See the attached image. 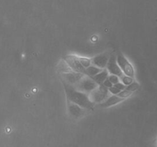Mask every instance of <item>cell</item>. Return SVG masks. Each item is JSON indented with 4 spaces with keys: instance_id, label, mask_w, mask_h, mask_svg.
Returning a JSON list of instances; mask_svg holds the SVG:
<instances>
[{
    "instance_id": "obj_4",
    "label": "cell",
    "mask_w": 157,
    "mask_h": 147,
    "mask_svg": "<svg viewBox=\"0 0 157 147\" xmlns=\"http://www.w3.org/2000/svg\"><path fill=\"white\" fill-rule=\"evenodd\" d=\"M98 86H99L98 84L91 77H90L87 74H85L83 77L81 79L80 81L78 82V84L76 85L75 88L78 91H82V92L89 94L92 91H93L95 88H97Z\"/></svg>"
},
{
    "instance_id": "obj_2",
    "label": "cell",
    "mask_w": 157,
    "mask_h": 147,
    "mask_svg": "<svg viewBox=\"0 0 157 147\" xmlns=\"http://www.w3.org/2000/svg\"><path fill=\"white\" fill-rule=\"evenodd\" d=\"M109 94L110 92L109 91V88H107L102 84L91 92L89 93L88 96L90 101L96 104V103H101L102 101H104L109 96Z\"/></svg>"
},
{
    "instance_id": "obj_12",
    "label": "cell",
    "mask_w": 157,
    "mask_h": 147,
    "mask_svg": "<svg viewBox=\"0 0 157 147\" xmlns=\"http://www.w3.org/2000/svg\"><path fill=\"white\" fill-rule=\"evenodd\" d=\"M86 70L87 75H89L90 77H93V76H95L96 74H97L98 73H99L100 71H102L103 69L99 68V67H96V66L92 65L91 64L90 67H86Z\"/></svg>"
},
{
    "instance_id": "obj_13",
    "label": "cell",
    "mask_w": 157,
    "mask_h": 147,
    "mask_svg": "<svg viewBox=\"0 0 157 147\" xmlns=\"http://www.w3.org/2000/svg\"><path fill=\"white\" fill-rule=\"evenodd\" d=\"M76 58L78 60V61L81 63V64H82L85 68L90 67V66L92 64L91 59H90V58H83V57H78V56H76Z\"/></svg>"
},
{
    "instance_id": "obj_14",
    "label": "cell",
    "mask_w": 157,
    "mask_h": 147,
    "mask_svg": "<svg viewBox=\"0 0 157 147\" xmlns=\"http://www.w3.org/2000/svg\"><path fill=\"white\" fill-rule=\"evenodd\" d=\"M132 93H133L132 91H128V90L124 89V90H123V91H120V92L117 94V96L126 99V98H128L129 97H130V96L132 94Z\"/></svg>"
},
{
    "instance_id": "obj_16",
    "label": "cell",
    "mask_w": 157,
    "mask_h": 147,
    "mask_svg": "<svg viewBox=\"0 0 157 147\" xmlns=\"http://www.w3.org/2000/svg\"><path fill=\"white\" fill-rule=\"evenodd\" d=\"M120 78H121L123 84H124L126 86L130 84L131 83H132V82H133V77H129V76H127V75H125V76L123 75V77H121Z\"/></svg>"
},
{
    "instance_id": "obj_7",
    "label": "cell",
    "mask_w": 157,
    "mask_h": 147,
    "mask_svg": "<svg viewBox=\"0 0 157 147\" xmlns=\"http://www.w3.org/2000/svg\"><path fill=\"white\" fill-rule=\"evenodd\" d=\"M106 69L109 73L111 74H115V75H117L120 77L123 76V72L122 71L121 68L116 61V56L115 55V54L110 55L108 63H107Z\"/></svg>"
},
{
    "instance_id": "obj_11",
    "label": "cell",
    "mask_w": 157,
    "mask_h": 147,
    "mask_svg": "<svg viewBox=\"0 0 157 147\" xmlns=\"http://www.w3.org/2000/svg\"><path fill=\"white\" fill-rule=\"evenodd\" d=\"M109 74V71L107 70V69L105 68L103 69V70H102V71L99 72V73H98L97 74H96V75L91 77L98 84V85H100L102 84L103 83L104 81L108 77Z\"/></svg>"
},
{
    "instance_id": "obj_3",
    "label": "cell",
    "mask_w": 157,
    "mask_h": 147,
    "mask_svg": "<svg viewBox=\"0 0 157 147\" xmlns=\"http://www.w3.org/2000/svg\"><path fill=\"white\" fill-rule=\"evenodd\" d=\"M85 75L84 74L79 73V72L75 71L73 70H71L67 72H63L60 73L61 79L63 81V83L71 85V86L76 87L78 82L80 81L81 79Z\"/></svg>"
},
{
    "instance_id": "obj_5",
    "label": "cell",
    "mask_w": 157,
    "mask_h": 147,
    "mask_svg": "<svg viewBox=\"0 0 157 147\" xmlns=\"http://www.w3.org/2000/svg\"><path fill=\"white\" fill-rule=\"evenodd\" d=\"M116 61L118 64L121 68L122 71L125 74V75H127L129 77H134V68L132 64H130L129 61L124 57V55L121 53H119L116 56Z\"/></svg>"
},
{
    "instance_id": "obj_20",
    "label": "cell",
    "mask_w": 157,
    "mask_h": 147,
    "mask_svg": "<svg viewBox=\"0 0 157 147\" xmlns=\"http://www.w3.org/2000/svg\"><path fill=\"white\" fill-rule=\"evenodd\" d=\"M102 84L104 85V86L105 87H106L107 88H111L112 86H113V84L111 83V81H110L108 79V77H107L106 79H105V81H103V83H102Z\"/></svg>"
},
{
    "instance_id": "obj_8",
    "label": "cell",
    "mask_w": 157,
    "mask_h": 147,
    "mask_svg": "<svg viewBox=\"0 0 157 147\" xmlns=\"http://www.w3.org/2000/svg\"><path fill=\"white\" fill-rule=\"evenodd\" d=\"M68 102V111H69V114L74 118H80L82 117L83 116H85L87 110L89 109H86V108L82 107L79 105L76 104L75 103H72V102L67 100Z\"/></svg>"
},
{
    "instance_id": "obj_1",
    "label": "cell",
    "mask_w": 157,
    "mask_h": 147,
    "mask_svg": "<svg viewBox=\"0 0 157 147\" xmlns=\"http://www.w3.org/2000/svg\"><path fill=\"white\" fill-rule=\"evenodd\" d=\"M63 85H64L67 100L76 103V104L79 105L80 106L86 108L89 110L93 109L95 104L93 102L90 101L88 94L78 91L75 87L71 86L67 84L63 83Z\"/></svg>"
},
{
    "instance_id": "obj_9",
    "label": "cell",
    "mask_w": 157,
    "mask_h": 147,
    "mask_svg": "<svg viewBox=\"0 0 157 147\" xmlns=\"http://www.w3.org/2000/svg\"><path fill=\"white\" fill-rule=\"evenodd\" d=\"M109 56L110 55L109 53H103L97 55V56L94 57L91 59L92 64L99 67V68H105V67H106Z\"/></svg>"
},
{
    "instance_id": "obj_17",
    "label": "cell",
    "mask_w": 157,
    "mask_h": 147,
    "mask_svg": "<svg viewBox=\"0 0 157 147\" xmlns=\"http://www.w3.org/2000/svg\"><path fill=\"white\" fill-rule=\"evenodd\" d=\"M108 79L111 81V83L113 84H117L120 82V77H118L117 75H115V74H109Z\"/></svg>"
},
{
    "instance_id": "obj_15",
    "label": "cell",
    "mask_w": 157,
    "mask_h": 147,
    "mask_svg": "<svg viewBox=\"0 0 157 147\" xmlns=\"http://www.w3.org/2000/svg\"><path fill=\"white\" fill-rule=\"evenodd\" d=\"M139 88H140V84H139L138 83H136V82H132L130 84L126 86V88H125V89L134 92V91H136V90H138Z\"/></svg>"
},
{
    "instance_id": "obj_18",
    "label": "cell",
    "mask_w": 157,
    "mask_h": 147,
    "mask_svg": "<svg viewBox=\"0 0 157 147\" xmlns=\"http://www.w3.org/2000/svg\"><path fill=\"white\" fill-rule=\"evenodd\" d=\"M109 91L110 94H115V95H117L120 92V89H118L117 88H116V87L114 86V85H113V86L111 87V88H109Z\"/></svg>"
},
{
    "instance_id": "obj_19",
    "label": "cell",
    "mask_w": 157,
    "mask_h": 147,
    "mask_svg": "<svg viewBox=\"0 0 157 147\" xmlns=\"http://www.w3.org/2000/svg\"><path fill=\"white\" fill-rule=\"evenodd\" d=\"M113 85H114L116 88H117L118 89H120V91H123V90H124L125 88H126V85L123 83H120V82H119V83L117 84H115Z\"/></svg>"
},
{
    "instance_id": "obj_6",
    "label": "cell",
    "mask_w": 157,
    "mask_h": 147,
    "mask_svg": "<svg viewBox=\"0 0 157 147\" xmlns=\"http://www.w3.org/2000/svg\"><path fill=\"white\" fill-rule=\"evenodd\" d=\"M63 60L69 64V66L72 68V70L79 72V73L84 74H87L86 70L81 64V63L78 61V60L77 59L76 55H66L63 58Z\"/></svg>"
},
{
    "instance_id": "obj_10",
    "label": "cell",
    "mask_w": 157,
    "mask_h": 147,
    "mask_svg": "<svg viewBox=\"0 0 157 147\" xmlns=\"http://www.w3.org/2000/svg\"><path fill=\"white\" fill-rule=\"evenodd\" d=\"M125 99L123 97H120L117 95L113 94L112 96H109L104 101L101 103V106L102 107H109V106L116 105L117 103H120V102L123 101Z\"/></svg>"
}]
</instances>
